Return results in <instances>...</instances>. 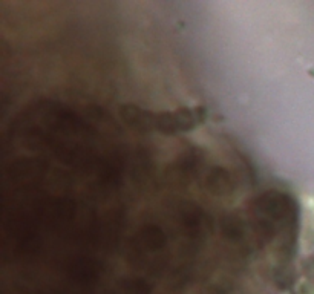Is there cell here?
<instances>
[{"label":"cell","mask_w":314,"mask_h":294,"mask_svg":"<svg viewBox=\"0 0 314 294\" xmlns=\"http://www.w3.org/2000/svg\"><path fill=\"white\" fill-rule=\"evenodd\" d=\"M204 118V111L201 109H179L176 112H164L160 115H155V124L153 127L163 130V132H176V130H186L198 124Z\"/></svg>","instance_id":"cell-1"}]
</instances>
